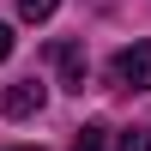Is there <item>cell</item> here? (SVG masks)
<instances>
[{
	"mask_svg": "<svg viewBox=\"0 0 151 151\" xmlns=\"http://www.w3.org/2000/svg\"><path fill=\"white\" fill-rule=\"evenodd\" d=\"M109 73H115L121 91H151V42H127Z\"/></svg>",
	"mask_w": 151,
	"mask_h": 151,
	"instance_id": "1",
	"label": "cell"
},
{
	"mask_svg": "<svg viewBox=\"0 0 151 151\" xmlns=\"http://www.w3.org/2000/svg\"><path fill=\"white\" fill-rule=\"evenodd\" d=\"M42 79H18V85H6V97H0V109H6L12 121H24V115H36V109H42Z\"/></svg>",
	"mask_w": 151,
	"mask_h": 151,
	"instance_id": "2",
	"label": "cell"
},
{
	"mask_svg": "<svg viewBox=\"0 0 151 151\" xmlns=\"http://www.w3.org/2000/svg\"><path fill=\"white\" fill-rule=\"evenodd\" d=\"M48 55H55V67L67 73V91H85V48L79 42H55Z\"/></svg>",
	"mask_w": 151,
	"mask_h": 151,
	"instance_id": "3",
	"label": "cell"
},
{
	"mask_svg": "<svg viewBox=\"0 0 151 151\" xmlns=\"http://www.w3.org/2000/svg\"><path fill=\"white\" fill-rule=\"evenodd\" d=\"M73 151H115V133H109L103 121H91V127L79 133V145H73Z\"/></svg>",
	"mask_w": 151,
	"mask_h": 151,
	"instance_id": "4",
	"label": "cell"
},
{
	"mask_svg": "<svg viewBox=\"0 0 151 151\" xmlns=\"http://www.w3.org/2000/svg\"><path fill=\"white\" fill-rule=\"evenodd\" d=\"M55 6H60V0H18V12H24L30 24H42V18H55Z\"/></svg>",
	"mask_w": 151,
	"mask_h": 151,
	"instance_id": "5",
	"label": "cell"
},
{
	"mask_svg": "<svg viewBox=\"0 0 151 151\" xmlns=\"http://www.w3.org/2000/svg\"><path fill=\"white\" fill-rule=\"evenodd\" d=\"M115 151H151V127H133V133H121Z\"/></svg>",
	"mask_w": 151,
	"mask_h": 151,
	"instance_id": "6",
	"label": "cell"
},
{
	"mask_svg": "<svg viewBox=\"0 0 151 151\" xmlns=\"http://www.w3.org/2000/svg\"><path fill=\"white\" fill-rule=\"evenodd\" d=\"M12 48H18V36H12V24H0V60H6Z\"/></svg>",
	"mask_w": 151,
	"mask_h": 151,
	"instance_id": "7",
	"label": "cell"
},
{
	"mask_svg": "<svg viewBox=\"0 0 151 151\" xmlns=\"http://www.w3.org/2000/svg\"><path fill=\"white\" fill-rule=\"evenodd\" d=\"M12 151H30V145H12Z\"/></svg>",
	"mask_w": 151,
	"mask_h": 151,
	"instance_id": "8",
	"label": "cell"
}]
</instances>
